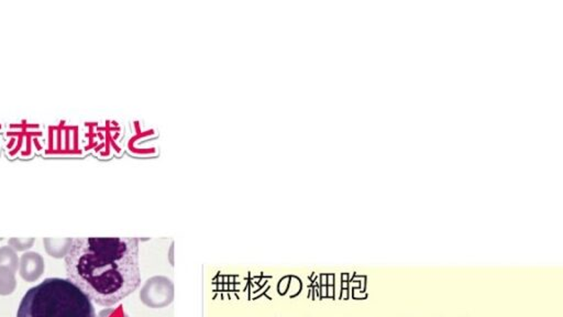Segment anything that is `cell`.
Masks as SVG:
<instances>
[{
    "label": "cell",
    "mask_w": 563,
    "mask_h": 317,
    "mask_svg": "<svg viewBox=\"0 0 563 317\" xmlns=\"http://www.w3.org/2000/svg\"><path fill=\"white\" fill-rule=\"evenodd\" d=\"M84 152H94L100 158H108L115 152L120 154L118 139L122 128L115 120L84 122Z\"/></svg>",
    "instance_id": "5b68a950"
},
{
    "label": "cell",
    "mask_w": 563,
    "mask_h": 317,
    "mask_svg": "<svg viewBox=\"0 0 563 317\" xmlns=\"http://www.w3.org/2000/svg\"><path fill=\"white\" fill-rule=\"evenodd\" d=\"M323 283H324V284H325V283H327L326 282V277H325V275H324V277H323Z\"/></svg>",
    "instance_id": "e0dca14e"
},
{
    "label": "cell",
    "mask_w": 563,
    "mask_h": 317,
    "mask_svg": "<svg viewBox=\"0 0 563 317\" xmlns=\"http://www.w3.org/2000/svg\"><path fill=\"white\" fill-rule=\"evenodd\" d=\"M5 148L10 158H31L35 154L44 151L45 137L40 124L22 119L11 122L5 131Z\"/></svg>",
    "instance_id": "3957f363"
},
{
    "label": "cell",
    "mask_w": 563,
    "mask_h": 317,
    "mask_svg": "<svg viewBox=\"0 0 563 317\" xmlns=\"http://www.w3.org/2000/svg\"><path fill=\"white\" fill-rule=\"evenodd\" d=\"M3 124H0V131H1V130H3Z\"/></svg>",
    "instance_id": "ac0fdd59"
},
{
    "label": "cell",
    "mask_w": 563,
    "mask_h": 317,
    "mask_svg": "<svg viewBox=\"0 0 563 317\" xmlns=\"http://www.w3.org/2000/svg\"><path fill=\"white\" fill-rule=\"evenodd\" d=\"M97 317H128L120 309H107L99 313Z\"/></svg>",
    "instance_id": "7c38bea8"
},
{
    "label": "cell",
    "mask_w": 563,
    "mask_h": 317,
    "mask_svg": "<svg viewBox=\"0 0 563 317\" xmlns=\"http://www.w3.org/2000/svg\"><path fill=\"white\" fill-rule=\"evenodd\" d=\"M348 292H349V291H348V288H343V291H341V295H340V299H343V298H345V300H347Z\"/></svg>",
    "instance_id": "4fadbf2b"
},
{
    "label": "cell",
    "mask_w": 563,
    "mask_h": 317,
    "mask_svg": "<svg viewBox=\"0 0 563 317\" xmlns=\"http://www.w3.org/2000/svg\"><path fill=\"white\" fill-rule=\"evenodd\" d=\"M79 124L61 119L47 127L44 156L48 158H79L84 156Z\"/></svg>",
    "instance_id": "277c9868"
},
{
    "label": "cell",
    "mask_w": 563,
    "mask_h": 317,
    "mask_svg": "<svg viewBox=\"0 0 563 317\" xmlns=\"http://www.w3.org/2000/svg\"><path fill=\"white\" fill-rule=\"evenodd\" d=\"M17 317H97L90 298L69 279L48 277L26 291Z\"/></svg>",
    "instance_id": "7a4b0ae2"
},
{
    "label": "cell",
    "mask_w": 563,
    "mask_h": 317,
    "mask_svg": "<svg viewBox=\"0 0 563 317\" xmlns=\"http://www.w3.org/2000/svg\"><path fill=\"white\" fill-rule=\"evenodd\" d=\"M67 279L100 307H113L141 284L135 237L74 238L65 256Z\"/></svg>",
    "instance_id": "6da1fadb"
},
{
    "label": "cell",
    "mask_w": 563,
    "mask_h": 317,
    "mask_svg": "<svg viewBox=\"0 0 563 317\" xmlns=\"http://www.w3.org/2000/svg\"><path fill=\"white\" fill-rule=\"evenodd\" d=\"M343 282H349V275L348 273H343Z\"/></svg>",
    "instance_id": "5bb4252c"
},
{
    "label": "cell",
    "mask_w": 563,
    "mask_h": 317,
    "mask_svg": "<svg viewBox=\"0 0 563 317\" xmlns=\"http://www.w3.org/2000/svg\"><path fill=\"white\" fill-rule=\"evenodd\" d=\"M73 238H44L45 251L53 258H65L71 248Z\"/></svg>",
    "instance_id": "ba28073f"
},
{
    "label": "cell",
    "mask_w": 563,
    "mask_h": 317,
    "mask_svg": "<svg viewBox=\"0 0 563 317\" xmlns=\"http://www.w3.org/2000/svg\"><path fill=\"white\" fill-rule=\"evenodd\" d=\"M140 299L151 309L169 307L174 300L173 281L163 275L150 277L140 291Z\"/></svg>",
    "instance_id": "8992f818"
},
{
    "label": "cell",
    "mask_w": 563,
    "mask_h": 317,
    "mask_svg": "<svg viewBox=\"0 0 563 317\" xmlns=\"http://www.w3.org/2000/svg\"><path fill=\"white\" fill-rule=\"evenodd\" d=\"M19 257L16 250H13L9 245L0 247V269L9 270L16 273L19 268Z\"/></svg>",
    "instance_id": "9c48e42d"
},
{
    "label": "cell",
    "mask_w": 563,
    "mask_h": 317,
    "mask_svg": "<svg viewBox=\"0 0 563 317\" xmlns=\"http://www.w3.org/2000/svg\"><path fill=\"white\" fill-rule=\"evenodd\" d=\"M20 275L26 282H35L44 273L43 257L35 251H28L22 254L19 261Z\"/></svg>",
    "instance_id": "52a82bcc"
},
{
    "label": "cell",
    "mask_w": 563,
    "mask_h": 317,
    "mask_svg": "<svg viewBox=\"0 0 563 317\" xmlns=\"http://www.w3.org/2000/svg\"><path fill=\"white\" fill-rule=\"evenodd\" d=\"M329 284L330 286L334 284V275H329Z\"/></svg>",
    "instance_id": "9a60e30c"
},
{
    "label": "cell",
    "mask_w": 563,
    "mask_h": 317,
    "mask_svg": "<svg viewBox=\"0 0 563 317\" xmlns=\"http://www.w3.org/2000/svg\"><path fill=\"white\" fill-rule=\"evenodd\" d=\"M35 238H10L8 241V245L16 251H24L26 249L31 248L35 243Z\"/></svg>",
    "instance_id": "8fae6325"
},
{
    "label": "cell",
    "mask_w": 563,
    "mask_h": 317,
    "mask_svg": "<svg viewBox=\"0 0 563 317\" xmlns=\"http://www.w3.org/2000/svg\"><path fill=\"white\" fill-rule=\"evenodd\" d=\"M16 273L9 270L0 269V295H9L16 290Z\"/></svg>",
    "instance_id": "30bf717a"
},
{
    "label": "cell",
    "mask_w": 563,
    "mask_h": 317,
    "mask_svg": "<svg viewBox=\"0 0 563 317\" xmlns=\"http://www.w3.org/2000/svg\"><path fill=\"white\" fill-rule=\"evenodd\" d=\"M348 284L349 282H343V288H348Z\"/></svg>",
    "instance_id": "2e32d148"
}]
</instances>
